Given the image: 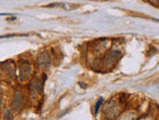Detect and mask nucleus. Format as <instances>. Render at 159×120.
Wrapping results in <instances>:
<instances>
[{
  "instance_id": "1",
  "label": "nucleus",
  "mask_w": 159,
  "mask_h": 120,
  "mask_svg": "<svg viewBox=\"0 0 159 120\" xmlns=\"http://www.w3.org/2000/svg\"><path fill=\"white\" fill-rule=\"evenodd\" d=\"M31 72V66L29 63H24V65H22L20 67V76L21 79L24 80L28 77V75Z\"/></svg>"
},
{
  "instance_id": "2",
  "label": "nucleus",
  "mask_w": 159,
  "mask_h": 120,
  "mask_svg": "<svg viewBox=\"0 0 159 120\" xmlns=\"http://www.w3.org/2000/svg\"><path fill=\"white\" fill-rule=\"evenodd\" d=\"M39 64H40L41 66H44V67L49 66L50 58H49V56H48L46 53H43L40 57H39Z\"/></svg>"
},
{
  "instance_id": "3",
  "label": "nucleus",
  "mask_w": 159,
  "mask_h": 120,
  "mask_svg": "<svg viewBox=\"0 0 159 120\" xmlns=\"http://www.w3.org/2000/svg\"><path fill=\"white\" fill-rule=\"evenodd\" d=\"M102 101H103L102 98H100V99L99 100V101L96 102V111H95L96 114V113H98V111H99V108L100 104H102Z\"/></svg>"
},
{
  "instance_id": "4",
  "label": "nucleus",
  "mask_w": 159,
  "mask_h": 120,
  "mask_svg": "<svg viewBox=\"0 0 159 120\" xmlns=\"http://www.w3.org/2000/svg\"><path fill=\"white\" fill-rule=\"evenodd\" d=\"M150 1L152 3H154V5H156V3H157V0H150Z\"/></svg>"
}]
</instances>
